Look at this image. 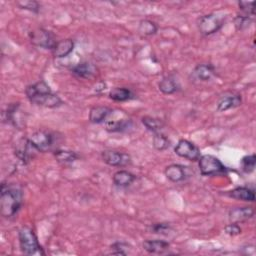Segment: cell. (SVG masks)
I'll list each match as a JSON object with an SVG mask.
<instances>
[{"mask_svg": "<svg viewBox=\"0 0 256 256\" xmlns=\"http://www.w3.org/2000/svg\"><path fill=\"white\" fill-rule=\"evenodd\" d=\"M25 94L29 101L37 106L46 108H57L63 104L59 96L54 94L48 84L41 80L26 87Z\"/></svg>", "mask_w": 256, "mask_h": 256, "instance_id": "6da1fadb", "label": "cell"}, {"mask_svg": "<svg viewBox=\"0 0 256 256\" xmlns=\"http://www.w3.org/2000/svg\"><path fill=\"white\" fill-rule=\"evenodd\" d=\"M23 203L22 189L16 184L2 183L0 190V209L4 217L10 218L17 214Z\"/></svg>", "mask_w": 256, "mask_h": 256, "instance_id": "7a4b0ae2", "label": "cell"}, {"mask_svg": "<svg viewBox=\"0 0 256 256\" xmlns=\"http://www.w3.org/2000/svg\"><path fill=\"white\" fill-rule=\"evenodd\" d=\"M18 239L21 251L26 255H44V251L40 246L37 236L32 228L23 226L18 232Z\"/></svg>", "mask_w": 256, "mask_h": 256, "instance_id": "3957f363", "label": "cell"}, {"mask_svg": "<svg viewBox=\"0 0 256 256\" xmlns=\"http://www.w3.org/2000/svg\"><path fill=\"white\" fill-rule=\"evenodd\" d=\"M225 22V15L219 13H209L198 19V30L204 36L212 35L218 32Z\"/></svg>", "mask_w": 256, "mask_h": 256, "instance_id": "277c9868", "label": "cell"}, {"mask_svg": "<svg viewBox=\"0 0 256 256\" xmlns=\"http://www.w3.org/2000/svg\"><path fill=\"white\" fill-rule=\"evenodd\" d=\"M198 161H199L198 165H199L200 172L204 176H216V175L223 174L227 171V168L219 160V158L213 155H210V154L201 155Z\"/></svg>", "mask_w": 256, "mask_h": 256, "instance_id": "5b68a950", "label": "cell"}, {"mask_svg": "<svg viewBox=\"0 0 256 256\" xmlns=\"http://www.w3.org/2000/svg\"><path fill=\"white\" fill-rule=\"evenodd\" d=\"M28 138L38 152L50 151L55 146V135L45 130L36 131Z\"/></svg>", "mask_w": 256, "mask_h": 256, "instance_id": "8992f818", "label": "cell"}, {"mask_svg": "<svg viewBox=\"0 0 256 256\" xmlns=\"http://www.w3.org/2000/svg\"><path fill=\"white\" fill-rule=\"evenodd\" d=\"M29 39L34 46L50 50L53 49L57 42L54 38V35L44 28H36L32 30L29 33Z\"/></svg>", "mask_w": 256, "mask_h": 256, "instance_id": "52a82bcc", "label": "cell"}, {"mask_svg": "<svg viewBox=\"0 0 256 256\" xmlns=\"http://www.w3.org/2000/svg\"><path fill=\"white\" fill-rule=\"evenodd\" d=\"M37 153V149L31 144L29 138L26 137L19 139L14 148L15 156L24 164L32 161Z\"/></svg>", "mask_w": 256, "mask_h": 256, "instance_id": "ba28073f", "label": "cell"}, {"mask_svg": "<svg viewBox=\"0 0 256 256\" xmlns=\"http://www.w3.org/2000/svg\"><path fill=\"white\" fill-rule=\"evenodd\" d=\"M174 151L179 157L185 158L189 161H197L201 156L200 149L194 143L186 139L179 140L174 148Z\"/></svg>", "mask_w": 256, "mask_h": 256, "instance_id": "9c48e42d", "label": "cell"}, {"mask_svg": "<svg viewBox=\"0 0 256 256\" xmlns=\"http://www.w3.org/2000/svg\"><path fill=\"white\" fill-rule=\"evenodd\" d=\"M103 161L114 167H125L131 164V157L129 154L116 150H104L101 153Z\"/></svg>", "mask_w": 256, "mask_h": 256, "instance_id": "30bf717a", "label": "cell"}, {"mask_svg": "<svg viewBox=\"0 0 256 256\" xmlns=\"http://www.w3.org/2000/svg\"><path fill=\"white\" fill-rule=\"evenodd\" d=\"M241 95L235 92H225L222 94L217 102L218 111H226L241 105Z\"/></svg>", "mask_w": 256, "mask_h": 256, "instance_id": "8fae6325", "label": "cell"}, {"mask_svg": "<svg viewBox=\"0 0 256 256\" xmlns=\"http://www.w3.org/2000/svg\"><path fill=\"white\" fill-rule=\"evenodd\" d=\"M71 72L73 75H75L78 78L82 79H92L97 76L98 74V68L91 62L84 61L81 62L74 67H72Z\"/></svg>", "mask_w": 256, "mask_h": 256, "instance_id": "7c38bea8", "label": "cell"}, {"mask_svg": "<svg viewBox=\"0 0 256 256\" xmlns=\"http://www.w3.org/2000/svg\"><path fill=\"white\" fill-rule=\"evenodd\" d=\"M187 167L180 164H171L165 168V176L171 182L177 183L184 181L189 175L187 173Z\"/></svg>", "mask_w": 256, "mask_h": 256, "instance_id": "4fadbf2b", "label": "cell"}, {"mask_svg": "<svg viewBox=\"0 0 256 256\" xmlns=\"http://www.w3.org/2000/svg\"><path fill=\"white\" fill-rule=\"evenodd\" d=\"M254 209L252 207H235L229 211V221L231 223H241L252 218Z\"/></svg>", "mask_w": 256, "mask_h": 256, "instance_id": "5bb4252c", "label": "cell"}, {"mask_svg": "<svg viewBox=\"0 0 256 256\" xmlns=\"http://www.w3.org/2000/svg\"><path fill=\"white\" fill-rule=\"evenodd\" d=\"M192 74H193V77L199 81H209L215 76L216 71L213 65L209 63H202V64H198L194 68Z\"/></svg>", "mask_w": 256, "mask_h": 256, "instance_id": "9a60e30c", "label": "cell"}, {"mask_svg": "<svg viewBox=\"0 0 256 256\" xmlns=\"http://www.w3.org/2000/svg\"><path fill=\"white\" fill-rule=\"evenodd\" d=\"M74 49V41L72 39H64L57 41L53 47L52 54L55 58H64L68 56Z\"/></svg>", "mask_w": 256, "mask_h": 256, "instance_id": "2e32d148", "label": "cell"}, {"mask_svg": "<svg viewBox=\"0 0 256 256\" xmlns=\"http://www.w3.org/2000/svg\"><path fill=\"white\" fill-rule=\"evenodd\" d=\"M111 113L112 109L107 106H94L90 109L89 121L94 124L103 123Z\"/></svg>", "mask_w": 256, "mask_h": 256, "instance_id": "e0dca14e", "label": "cell"}, {"mask_svg": "<svg viewBox=\"0 0 256 256\" xmlns=\"http://www.w3.org/2000/svg\"><path fill=\"white\" fill-rule=\"evenodd\" d=\"M170 247V244L165 240L154 239V240H146L143 242V248L148 253L152 254H162L167 251Z\"/></svg>", "mask_w": 256, "mask_h": 256, "instance_id": "ac0fdd59", "label": "cell"}, {"mask_svg": "<svg viewBox=\"0 0 256 256\" xmlns=\"http://www.w3.org/2000/svg\"><path fill=\"white\" fill-rule=\"evenodd\" d=\"M228 196L231 198H234L236 200L241 201H247V202H254L255 200V192L253 189H250L245 186L236 187L229 191Z\"/></svg>", "mask_w": 256, "mask_h": 256, "instance_id": "d6986e66", "label": "cell"}, {"mask_svg": "<svg viewBox=\"0 0 256 256\" xmlns=\"http://www.w3.org/2000/svg\"><path fill=\"white\" fill-rule=\"evenodd\" d=\"M112 179L116 186L127 187L135 181L136 176L127 170H118L113 174Z\"/></svg>", "mask_w": 256, "mask_h": 256, "instance_id": "ffe728a7", "label": "cell"}, {"mask_svg": "<svg viewBox=\"0 0 256 256\" xmlns=\"http://www.w3.org/2000/svg\"><path fill=\"white\" fill-rule=\"evenodd\" d=\"M132 126V121L130 119H121V120H109L106 121L105 127L108 132H124L127 131Z\"/></svg>", "mask_w": 256, "mask_h": 256, "instance_id": "44dd1931", "label": "cell"}, {"mask_svg": "<svg viewBox=\"0 0 256 256\" xmlns=\"http://www.w3.org/2000/svg\"><path fill=\"white\" fill-rule=\"evenodd\" d=\"M109 98L113 101L117 102H124L134 98L133 92L125 87H115L109 92Z\"/></svg>", "mask_w": 256, "mask_h": 256, "instance_id": "7402d4cb", "label": "cell"}, {"mask_svg": "<svg viewBox=\"0 0 256 256\" xmlns=\"http://www.w3.org/2000/svg\"><path fill=\"white\" fill-rule=\"evenodd\" d=\"M158 87L163 94H167V95L174 94L179 90V85L172 76H166L162 78V80L158 84Z\"/></svg>", "mask_w": 256, "mask_h": 256, "instance_id": "603a6c76", "label": "cell"}, {"mask_svg": "<svg viewBox=\"0 0 256 256\" xmlns=\"http://www.w3.org/2000/svg\"><path fill=\"white\" fill-rule=\"evenodd\" d=\"M54 157L55 159L62 164H67L76 161L77 159L80 158V155L76 153L75 151H70V150H55L54 151Z\"/></svg>", "mask_w": 256, "mask_h": 256, "instance_id": "cb8c5ba5", "label": "cell"}, {"mask_svg": "<svg viewBox=\"0 0 256 256\" xmlns=\"http://www.w3.org/2000/svg\"><path fill=\"white\" fill-rule=\"evenodd\" d=\"M157 30H158V27H157L156 23L151 20L144 19L139 22L138 32L143 36H152V35L156 34Z\"/></svg>", "mask_w": 256, "mask_h": 256, "instance_id": "d4e9b609", "label": "cell"}, {"mask_svg": "<svg viewBox=\"0 0 256 256\" xmlns=\"http://www.w3.org/2000/svg\"><path fill=\"white\" fill-rule=\"evenodd\" d=\"M141 121H142L143 125L147 128V130H149L153 133L160 132L164 126V123L161 119L154 118L151 116H144V117H142Z\"/></svg>", "mask_w": 256, "mask_h": 256, "instance_id": "484cf974", "label": "cell"}, {"mask_svg": "<svg viewBox=\"0 0 256 256\" xmlns=\"http://www.w3.org/2000/svg\"><path fill=\"white\" fill-rule=\"evenodd\" d=\"M153 146L155 149L159 151H163L170 146V141L168 137L165 134H163L161 131L156 132L154 133V136H153Z\"/></svg>", "mask_w": 256, "mask_h": 256, "instance_id": "4316f807", "label": "cell"}, {"mask_svg": "<svg viewBox=\"0 0 256 256\" xmlns=\"http://www.w3.org/2000/svg\"><path fill=\"white\" fill-rule=\"evenodd\" d=\"M241 168L245 173H251L254 171L255 169V165H256V157L255 154H251V155H246L241 159L240 162Z\"/></svg>", "mask_w": 256, "mask_h": 256, "instance_id": "83f0119b", "label": "cell"}, {"mask_svg": "<svg viewBox=\"0 0 256 256\" xmlns=\"http://www.w3.org/2000/svg\"><path fill=\"white\" fill-rule=\"evenodd\" d=\"M253 21V17L243 15V14H238L235 19H234V25L237 30H244L250 26V24Z\"/></svg>", "mask_w": 256, "mask_h": 256, "instance_id": "f1b7e54d", "label": "cell"}, {"mask_svg": "<svg viewBox=\"0 0 256 256\" xmlns=\"http://www.w3.org/2000/svg\"><path fill=\"white\" fill-rule=\"evenodd\" d=\"M238 6L239 9L241 11V14L243 15H247L250 17H253L255 15L254 12V2L253 1H240L238 2Z\"/></svg>", "mask_w": 256, "mask_h": 256, "instance_id": "f546056e", "label": "cell"}, {"mask_svg": "<svg viewBox=\"0 0 256 256\" xmlns=\"http://www.w3.org/2000/svg\"><path fill=\"white\" fill-rule=\"evenodd\" d=\"M16 4L21 9L29 10L34 13H38L40 10V4L37 1H17Z\"/></svg>", "mask_w": 256, "mask_h": 256, "instance_id": "4dcf8cb0", "label": "cell"}, {"mask_svg": "<svg viewBox=\"0 0 256 256\" xmlns=\"http://www.w3.org/2000/svg\"><path fill=\"white\" fill-rule=\"evenodd\" d=\"M129 248V245L127 243L124 242H115L110 246L111 249V253L112 254H120V255H126L127 252L125 251V249Z\"/></svg>", "mask_w": 256, "mask_h": 256, "instance_id": "1f68e13d", "label": "cell"}, {"mask_svg": "<svg viewBox=\"0 0 256 256\" xmlns=\"http://www.w3.org/2000/svg\"><path fill=\"white\" fill-rule=\"evenodd\" d=\"M170 230H171V227L167 223H156L151 226V231L156 234L167 235Z\"/></svg>", "mask_w": 256, "mask_h": 256, "instance_id": "d6a6232c", "label": "cell"}, {"mask_svg": "<svg viewBox=\"0 0 256 256\" xmlns=\"http://www.w3.org/2000/svg\"><path fill=\"white\" fill-rule=\"evenodd\" d=\"M241 227L238 225V223H230L224 228V232L229 236H236L241 233Z\"/></svg>", "mask_w": 256, "mask_h": 256, "instance_id": "836d02e7", "label": "cell"}]
</instances>
